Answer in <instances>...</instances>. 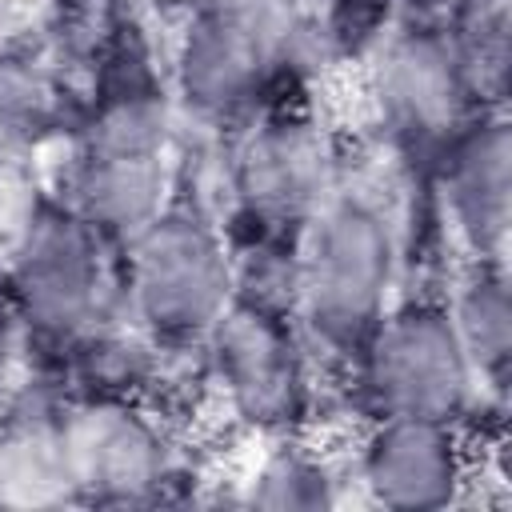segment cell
Returning a JSON list of instances; mask_svg holds the SVG:
<instances>
[{
	"label": "cell",
	"mask_w": 512,
	"mask_h": 512,
	"mask_svg": "<svg viewBox=\"0 0 512 512\" xmlns=\"http://www.w3.org/2000/svg\"><path fill=\"white\" fill-rule=\"evenodd\" d=\"M360 392L376 416H424L464 424L480 400L476 372L444 304L388 308L356 356Z\"/></svg>",
	"instance_id": "5b68a950"
},
{
	"label": "cell",
	"mask_w": 512,
	"mask_h": 512,
	"mask_svg": "<svg viewBox=\"0 0 512 512\" xmlns=\"http://www.w3.org/2000/svg\"><path fill=\"white\" fill-rule=\"evenodd\" d=\"M64 472L76 500L132 504L152 500L168 480L160 424L124 392H84L56 412Z\"/></svg>",
	"instance_id": "ba28073f"
},
{
	"label": "cell",
	"mask_w": 512,
	"mask_h": 512,
	"mask_svg": "<svg viewBox=\"0 0 512 512\" xmlns=\"http://www.w3.org/2000/svg\"><path fill=\"white\" fill-rule=\"evenodd\" d=\"M332 148L304 116L260 120L232 152V192L240 216L268 232H300L332 196Z\"/></svg>",
	"instance_id": "9c48e42d"
},
{
	"label": "cell",
	"mask_w": 512,
	"mask_h": 512,
	"mask_svg": "<svg viewBox=\"0 0 512 512\" xmlns=\"http://www.w3.org/2000/svg\"><path fill=\"white\" fill-rule=\"evenodd\" d=\"M124 300L156 344H204L236 300V272L232 244L200 204L168 200L124 240Z\"/></svg>",
	"instance_id": "7a4b0ae2"
},
{
	"label": "cell",
	"mask_w": 512,
	"mask_h": 512,
	"mask_svg": "<svg viewBox=\"0 0 512 512\" xmlns=\"http://www.w3.org/2000/svg\"><path fill=\"white\" fill-rule=\"evenodd\" d=\"M472 456L460 424L424 416H376L368 428L356 472L368 496L384 508L428 512L464 500Z\"/></svg>",
	"instance_id": "30bf717a"
},
{
	"label": "cell",
	"mask_w": 512,
	"mask_h": 512,
	"mask_svg": "<svg viewBox=\"0 0 512 512\" xmlns=\"http://www.w3.org/2000/svg\"><path fill=\"white\" fill-rule=\"evenodd\" d=\"M72 496L56 416H20L0 432V500L40 504Z\"/></svg>",
	"instance_id": "5bb4252c"
},
{
	"label": "cell",
	"mask_w": 512,
	"mask_h": 512,
	"mask_svg": "<svg viewBox=\"0 0 512 512\" xmlns=\"http://www.w3.org/2000/svg\"><path fill=\"white\" fill-rule=\"evenodd\" d=\"M396 236L388 216L360 192H332L296 232L292 316L336 356H360L388 312Z\"/></svg>",
	"instance_id": "6da1fadb"
},
{
	"label": "cell",
	"mask_w": 512,
	"mask_h": 512,
	"mask_svg": "<svg viewBox=\"0 0 512 512\" xmlns=\"http://www.w3.org/2000/svg\"><path fill=\"white\" fill-rule=\"evenodd\" d=\"M472 88L456 36L436 28L404 32L380 60V108L404 144H432L440 152L468 124Z\"/></svg>",
	"instance_id": "7c38bea8"
},
{
	"label": "cell",
	"mask_w": 512,
	"mask_h": 512,
	"mask_svg": "<svg viewBox=\"0 0 512 512\" xmlns=\"http://www.w3.org/2000/svg\"><path fill=\"white\" fill-rule=\"evenodd\" d=\"M444 220L472 264H504L512 216V136L504 116H476L436 160Z\"/></svg>",
	"instance_id": "8fae6325"
},
{
	"label": "cell",
	"mask_w": 512,
	"mask_h": 512,
	"mask_svg": "<svg viewBox=\"0 0 512 512\" xmlns=\"http://www.w3.org/2000/svg\"><path fill=\"white\" fill-rule=\"evenodd\" d=\"M444 308L468 352L480 392H492L500 400L512 364V300L504 264H472Z\"/></svg>",
	"instance_id": "4fadbf2b"
},
{
	"label": "cell",
	"mask_w": 512,
	"mask_h": 512,
	"mask_svg": "<svg viewBox=\"0 0 512 512\" xmlns=\"http://www.w3.org/2000/svg\"><path fill=\"white\" fill-rule=\"evenodd\" d=\"M172 116L148 84L104 96L68 168V208L104 240L136 236L168 204Z\"/></svg>",
	"instance_id": "3957f363"
},
{
	"label": "cell",
	"mask_w": 512,
	"mask_h": 512,
	"mask_svg": "<svg viewBox=\"0 0 512 512\" xmlns=\"http://www.w3.org/2000/svg\"><path fill=\"white\" fill-rule=\"evenodd\" d=\"M244 504L256 508H328L336 504V472L300 444L272 448L244 480Z\"/></svg>",
	"instance_id": "9a60e30c"
},
{
	"label": "cell",
	"mask_w": 512,
	"mask_h": 512,
	"mask_svg": "<svg viewBox=\"0 0 512 512\" xmlns=\"http://www.w3.org/2000/svg\"><path fill=\"white\" fill-rule=\"evenodd\" d=\"M4 268L12 304L32 332L72 344L104 320V236L68 204H40Z\"/></svg>",
	"instance_id": "8992f818"
},
{
	"label": "cell",
	"mask_w": 512,
	"mask_h": 512,
	"mask_svg": "<svg viewBox=\"0 0 512 512\" xmlns=\"http://www.w3.org/2000/svg\"><path fill=\"white\" fill-rule=\"evenodd\" d=\"M300 32L296 0H200L176 48L180 100L208 120L248 112L288 64Z\"/></svg>",
	"instance_id": "277c9868"
},
{
	"label": "cell",
	"mask_w": 512,
	"mask_h": 512,
	"mask_svg": "<svg viewBox=\"0 0 512 512\" xmlns=\"http://www.w3.org/2000/svg\"><path fill=\"white\" fill-rule=\"evenodd\" d=\"M204 344L208 372L244 424L284 432L308 412V356L288 312L232 300Z\"/></svg>",
	"instance_id": "52a82bcc"
},
{
	"label": "cell",
	"mask_w": 512,
	"mask_h": 512,
	"mask_svg": "<svg viewBox=\"0 0 512 512\" xmlns=\"http://www.w3.org/2000/svg\"><path fill=\"white\" fill-rule=\"evenodd\" d=\"M56 112V88L52 76L28 60V56H4L0 60V160L16 148H28Z\"/></svg>",
	"instance_id": "2e32d148"
}]
</instances>
